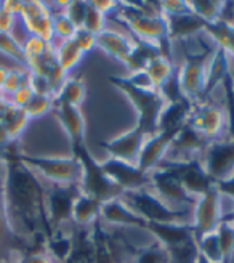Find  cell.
Here are the masks:
<instances>
[{
	"label": "cell",
	"mask_w": 234,
	"mask_h": 263,
	"mask_svg": "<svg viewBox=\"0 0 234 263\" xmlns=\"http://www.w3.org/2000/svg\"><path fill=\"white\" fill-rule=\"evenodd\" d=\"M20 149V141H15L0 151L5 165V209L11 233L31 254L45 251V241L51 236V228L47 215L45 186L38 175L21 162Z\"/></svg>",
	"instance_id": "6da1fadb"
},
{
	"label": "cell",
	"mask_w": 234,
	"mask_h": 263,
	"mask_svg": "<svg viewBox=\"0 0 234 263\" xmlns=\"http://www.w3.org/2000/svg\"><path fill=\"white\" fill-rule=\"evenodd\" d=\"M112 13L114 21L124 24L130 35L159 45L162 55L172 60L167 21L162 15L159 4L117 2V8Z\"/></svg>",
	"instance_id": "7a4b0ae2"
},
{
	"label": "cell",
	"mask_w": 234,
	"mask_h": 263,
	"mask_svg": "<svg viewBox=\"0 0 234 263\" xmlns=\"http://www.w3.org/2000/svg\"><path fill=\"white\" fill-rule=\"evenodd\" d=\"M71 156H74L82 165V181L81 190L84 194L93 197L100 202H108L122 196V190L106 175L101 162H98L90 153L85 140L71 143Z\"/></svg>",
	"instance_id": "3957f363"
},
{
	"label": "cell",
	"mask_w": 234,
	"mask_h": 263,
	"mask_svg": "<svg viewBox=\"0 0 234 263\" xmlns=\"http://www.w3.org/2000/svg\"><path fill=\"white\" fill-rule=\"evenodd\" d=\"M109 84L119 88L122 93L132 101L136 109V125L149 137L158 134V122L162 109L165 108V100L158 90H141L132 85L125 77L109 76Z\"/></svg>",
	"instance_id": "277c9868"
},
{
	"label": "cell",
	"mask_w": 234,
	"mask_h": 263,
	"mask_svg": "<svg viewBox=\"0 0 234 263\" xmlns=\"http://www.w3.org/2000/svg\"><path fill=\"white\" fill-rule=\"evenodd\" d=\"M21 162L28 165L32 172L47 178L50 183L60 185H81L82 181V165L74 156H32L20 149L18 153Z\"/></svg>",
	"instance_id": "5b68a950"
},
{
	"label": "cell",
	"mask_w": 234,
	"mask_h": 263,
	"mask_svg": "<svg viewBox=\"0 0 234 263\" xmlns=\"http://www.w3.org/2000/svg\"><path fill=\"white\" fill-rule=\"evenodd\" d=\"M121 199L143 220L151 223H178L188 212L185 209H172L161 197L149 190L125 191Z\"/></svg>",
	"instance_id": "8992f818"
},
{
	"label": "cell",
	"mask_w": 234,
	"mask_h": 263,
	"mask_svg": "<svg viewBox=\"0 0 234 263\" xmlns=\"http://www.w3.org/2000/svg\"><path fill=\"white\" fill-rule=\"evenodd\" d=\"M202 51L192 53L189 50H185V64L180 66V82L183 93L192 101L199 103L204 93V88L207 84V74H209L210 61L217 51L209 45L202 44Z\"/></svg>",
	"instance_id": "52a82bcc"
},
{
	"label": "cell",
	"mask_w": 234,
	"mask_h": 263,
	"mask_svg": "<svg viewBox=\"0 0 234 263\" xmlns=\"http://www.w3.org/2000/svg\"><path fill=\"white\" fill-rule=\"evenodd\" d=\"M81 193V185L50 183V186L45 188L47 215L51 233L63 230L66 225H72V207Z\"/></svg>",
	"instance_id": "ba28073f"
},
{
	"label": "cell",
	"mask_w": 234,
	"mask_h": 263,
	"mask_svg": "<svg viewBox=\"0 0 234 263\" xmlns=\"http://www.w3.org/2000/svg\"><path fill=\"white\" fill-rule=\"evenodd\" d=\"M158 167L167 168L180 180L185 190L194 196L201 197L209 190L215 186L213 178L205 170V165L202 159L198 157H191V159H164L158 164Z\"/></svg>",
	"instance_id": "9c48e42d"
},
{
	"label": "cell",
	"mask_w": 234,
	"mask_h": 263,
	"mask_svg": "<svg viewBox=\"0 0 234 263\" xmlns=\"http://www.w3.org/2000/svg\"><path fill=\"white\" fill-rule=\"evenodd\" d=\"M222 194L218 193L217 186H213L198 197V202L194 205V220L191 223L194 239L198 241L204 234L213 233L222 221Z\"/></svg>",
	"instance_id": "30bf717a"
},
{
	"label": "cell",
	"mask_w": 234,
	"mask_h": 263,
	"mask_svg": "<svg viewBox=\"0 0 234 263\" xmlns=\"http://www.w3.org/2000/svg\"><path fill=\"white\" fill-rule=\"evenodd\" d=\"M103 170L106 175L125 191H138V190H151V174L143 172L136 164H128L115 157H108L101 162Z\"/></svg>",
	"instance_id": "8fae6325"
},
{
	"label": "cell",
	"mask_w": 234,
	"mask_h": 263,
	"mask_svg": "<svg viewBox=\"0 0 234 263\" xmlns=\"http://www.w3.org/2000/svg\"><path fill=\"white\" fill-rule=\"evenodd\" d=\"M202 162L215 183L229 178L234 174V141L213 140L204 151Z\"/></svg>",
	"instance_id": "7c38bea8"
},
{
	"label": "cell",
	"mask_w": 234,
	"mask_h": 263,
	"mask_svg": "<svg viewBox=\"0 0 234 263\" xmlns=\"http://www.w3.org/2000/svg\"><path fill=\"white\" fill-rule=\"evenodd\" d=\"M225 121L226 114L223 112V109L209 100L204 103H194V108L186 124L191 125L196 132H199L205 138L213 141L222 135Z\"/></svg>",
	"instance_id": "4fadbf2b"
},
{
	"label": "cell",
	"mask_w": 234,
	"mask_h": 263,
	"mask_svg": "<svg viewBox=\"0 0 234 263\" xmlns=\"http://www.w3.org/2000/svg\"><path fill=\"white\" fill-rule=\"evenodd\" d=\"M29 35H37L53 44V11L44 2H23L18 15Z\"/></svg>",
	"instance_id": "5bb4252c"
},
{
	"label": "cell",
	"mask_w": 234,
	"mask_h": 263,
	"mask_svg": "<svg viewBox=\"0 0 234 263\" xmlns=\"http://www.w3.org/2000/svg\"><path fill=\"white\" fill-rule=\"evenodd\" d=\"M146 140L148 135L135 124V127L127 130L125 134L109 141H101L100 146L111 157H115V159H121L128 164H138L141 149L145 146Z\"/></svg>",
	"instance_id": "9a60e30c"
},
{
	"label": "cell",
	"mask_w": 234,
	"mask_h": 263,
	"mask_svg": "<svg viewBox=\"0 0 234 263\" xmlns=\"http://www.w3.org/2000/svg\"><path fill=\"white\" fill-rule=\"evenodd\" d=\"M149 174H151V190H154V193L158 194L164 202L196 205L198 197L191 196L170 170L155 167Z\"/></svg>",
	"instance_id": "2e32d148"
},
{
	"label": "cell",
	"mask_w": 234,
	"mask_h": 263,
	"mask_svg": "<svg viewBox=\"0 0 234 263\" xmlns=\"http://www.w3.org/2000/svg\"><path fill=\"white\" fill-rule=\"evenodd\" d=\"M183 128V127H181ZM181 128H170V130H159L158 134L149 137L145 143V146L141 149L140 159H138V167L143 172H151L161 161L165 159V154L170 151L172 143L180 134Z\"/></svg>",
	"instance_id": "e0dca14e"
},
{
	"label": "cell",
	"mask_w": 234,
	"mask_h": 263,
	"mask_svg": "<svg viewBox=\"0 0 234 263\" xmlns=\"http://www.w3.org/2000/svg\"><path fill=\"white\" fill-rule=\"evenodd\" d=\"M145 231H149L165 251L178 246L188 244L194 239L192 225H181V223H151L146 221Z\"/></svg>",
	"instance_id": "ac0fdd59"
},
{
	"label": "cell",
	"mask_w": 234,
	"mask_h": 263,
	"mask_svg": "<svg viewBox=\"0 0 234 263\" xmlns=\"http://www.w3.org/2000/svg\"><path fill=\"white\" fill-rule=\"evenodd\" d=\"M167 31H168V41H183L202 32L205 29L207 21H204L196 13H192L189 8L173 15H167Z\"/></svg>",
	"instance_id": "d6986e66"
},
{
	"label": "cell",
	"mask_w": 234,
	"mask_h": 263,
	"mask_svg": "<svg viewBox=\"0 0 234 263\" xmlns=\"http://www.w3.org/2000/svg\"><path fill=\"white\" fill-rule=\"evenodd\" d=\"M101 221L111 223V225H122V227H132L145 230L146 220H143L140 215H136L121 197L108 201L101 207Z\"/></svg>",
	"instance_id": "ffe728a7"
},
{
	"label": "cell",
	"mask_w": 234,
	"mask_h": 263,
	"mask_svg": "<svg viewBox=\"0 0 234 263\" xmlns=\"http://www.w3.org/2000/svg\"><path fill=\"white\" fill-rule=\"evenodd\" d=\"M96 47L101 48L108 57L125 64L130 51L133 48V39L115 31H103L96 35Z\"/></svg>",
	"instance_id": "44dd1931"
},
{
	"label": "cell",
	"mask_w": 234,
	"mask_h": 263,
	"mask_svg": "<svg viewBox=\"0 0 234 263\" xmlns=\"http://www.w3.org/2000/svg\"><path fill=\"white\" fill-rule=\"evenodd\" d=\"M56 119L66 132L69 143L85 140V117L81 108L68 106V104H55Z\"/></svg>",
	"instance_id": "7402d4cb"
},
{
	"label": "cell",
	"mask_w": 234,
	"mask_h": 263,
	"mask_svg": "<svg viewBox=\"0 0 234 263\" xmlns=\"http://www.w3.org/2000/svg\"><path fill=\"white\" fill-rule=\"evenodd\" d=\"M194 108V103L189 98H181L173 103H165L158 122L159 130H170V128H181L189 119V114Z\"/></svg>",
	"instance_id": "603a6c76"
},
{
	"label": "cell",
	"mask_w": 234,
	"mask_h": 263,
	"mask_svg": "<svg viewBox=\"0 0 234 263\" xmlns=\"http://www.w3.org/2000/svg\"><path fill=\"white\" fill-rule=\"evenodd\" d=\"M130 37L133 39V48L130 51V55L125 61V66L128 68L130 74H132V72H138V71H145L148 68V64L154 58L162 55V51H161L159 45L141 41V39L133 37V35H130Z\"/></svg>",
	"instance_id": "cb8c5ba5"
},
{
	"label": "cell",
	"mask_w": 234,
	"mask_h": 263,
	"mask_svg": "<svg viewBox=\"0 0 234 263\" xmlns=\"http://www.w3.org/2000/svg\"><path fill=\"white\" fill-rule=\"evenodd\" d=\"M229 55L223 48L217 47V51L215 55L210 61V66H209V74H207V84H205V88H204V93H202V98L199 103H204V101H209L210 100V93L218 87L222 85L225 77L228 76L229 72Z\"/></svg>",
	"instance_id": "d4e9b609"
},
{
	"label": "cell",
	"mask_w": 234,
	"mask_h": 263,
	"mask_svg": "<svg viewBox=\"0 0 234 263\" xmlns=\"http://www.w3.org/2000/svg\"><path fill=\"white\" fill-rule=\"evenodd\" d=\"M101 207L103 202L81 193L72 207V225L90 228L95 221L101 220Z\"/></svg>",
	"instance_id": "484cf974"
},
{
	"label": "cell",
	"mask_w": 234,
	"mask_h": 263,
	"mask_svg": "<svg viewBox=\"0 0 234 263\" xmlns=\"http://www.w3.org/2000/svg\"><path fill=\"white\" fill-rule=\"evenodd\" d=\"M31 119L26 114L23 108H18L15 104L7 103L2 111V127L5 130V135L8 138V143L20 141L24 130L28 128Z\"/></svg>",
	"instance_id": "4316f807"
},
{
	"label": "cell",
	"mask_w": 234,
	"mask_h": 263,
	"mask_svg": "<svg viewBox=\"0 0 234 263\" xmlns=\"http://www.w3.org/2000/svg\"><path fill=\"white\" fill-rule=\"evenodd\" d=\"M87 98V85L82 77H68L55 95V104L81 108Z\"/></svg>",
	"instance_id": "83f0119b"
},
{
	"label": "cell",
	"mask_w": 234,
	"mask_h": 263,
	"mask_svg": "<svg viewBox=\"0 0 234 263\" xmlns=\"http://www.w3.org/2000/svg\"><path fill=\"white\" fill-rule=\"evenodd\" d=\"M210 143L212 141L209 138H205L191 125L185 124L183 128L180 130V134L177 135V138L173 140L170 149L181 151V153H202L204 154V151L207 149V146H209Z\"/></svg>",
	"instance_id": "f1b7e54d"
},
{
	"label": "cell",
	"mask_w": 234,
	"mask_h": 263,
	"mask_svg": "<svg viewBox=\"0 0 234 263\" xmlns=\"http://www.w3.org/2000/svg\"><path fill=\"white\" fill-rule=\"evenodd\" d=\"M217 47L223 48L228 55L234 57V24L226 20H218L215 23H207L205 29Z\"/></svg>",
	"instance_id": "f546056e"
},
{
	"label": "cell",
	"mask_w": 234,
	"mask_h": 263,
	"mask_svg": "<svg viewBox=\"0 0 234 263\" xmlns=\"http://www.w3.org/2000/svg\"><path fill=\"white\" fill-rule=\"evenodd\" d=\"M124 246L130 252L132 263H170L167 251L158 241L146 247H132L127 241H124Z\"/></svg>",
	"instance_id": "4dcf8cb0"
},
{
	"label": "cell",
	"mask_w": 234,
	"mask_h": 263,
	"mask_svg": "<svg viewBox=\"0 0 234 263\" xmlns=\"http://www.w3.org/2000/svg\"><path fill=\"white\" fill-rule=\"evenodd\" d=\"M56 60H58V64L60 68L69 74L72 72L77 66L81 64V61L84 60L85 53L79 48V45L75 44L74 39H69V41H63L56 48Z\"/></svg>",
	"instance_id": "1f68e13d"
},
{
	"label": "cell",
	"mask_w": 234,
	"mask_h": 263,
	"mask_svg": "<svg viewBox=\"0 0 234 263\" xmlns=\"http://www.w3.org/2000/svg\"><path fill=\"white\" fill-rule=\"evenodd\" d=\"M188 7L204 21L215 23L218 20H225V10L228 4L213 2V0H192V2H188Z\"/></svg>",
	"instance_id": "d6a6232c"
},
{
	"label": "cell",
	"mask_w": 234,
	"mask_h": 263,
	"mask_svg": "<svg viewBox=\"0 0 234 263\" xmlns=\"http://www.w3.org/2000/svg\"><path fill=\"white\" fill-rule=\"evenodd\" d=\"M175 69V64H173V60L170 58H167L164 55H159L158 58H154L149 64H148V68L145 69L149 77L152 79V82H154V87L155 90H159L165 82H167V79L172 76Z\"/></svg>",
	"instance_id": "836d02e7"
},
{
	"label": "cell",
	"mask_w": 234,
	"mask_h": 263,
	"mask_svg": "<svg viewBox=\"0 0 234 263\" xmlns=\"http://www.w3.org/2000/svg\"><path fill=\"white\" fill-rule=\"evenodd\" d=\"M0 53L8 57L15 63L24 66V68L28 66V61H26V57H24L23 44H20L18 39L11 32H0Z\"/></svg>",
	"instance_id": "e575fe53"
},
{
	"label": "cell",
	"mask_w": 234,
	"mask_h": 263,
	"mask_svg": "<svg viewBox=\"0 0 234 263\" xmlns=\"http://www.w3.org/2000/svg\"><path fill=\"white\" fill-rule=\"evenodd\" d=\"M4 178H5V165L0 156V251L11 241L13 233L8 225L7 209H5V194H4Z\"/></svg>",
	"instance_id": "d590c367"
},
{
	"label": "cell",
	"mask_w": 234,
	"mask_h": 263,
	"mask_svg": "<svg viewBox=\"0 0 234 263\" xmlns=\"http://www.w3.org/2000/svg\"><path fill=\"white\" fill-rule=\"evenodd\" d=\"M199 254L207 258L210 263H222V251H220V241L217 230L213 233L204 234L196 241Z\"/></svg>",
	"instance_id": "8d00e7d4"
},
{
	"label": "cell",
	"mask_w": 234,
	"mask_h": 263,
	"mask_svg": "<svg viewBox=\"0 0 234 263\" xmlns=\"http://www.w3.org/2000/svg\"><path fill=\"white\" fill-rule=\"evenodd\" d=\"M220 251H222V263H231L234 255V228L225 221H220L217 228Z\"/></svg>",
	"instance_id": "74e56055"
},
{
	"label": "cell",
	"mask_w": 234,
	"mask_h": 263,
	"mask_svg": "<svg viewBox=\"0 0 234 263\" xmlns=\"http://www.w3.org/2000/svg\"><path fill=\"white\" fill-rule=\"evenodd\" d=\"M29 81H31V72L28 69H10L2 88V95L8 101V98L13 93H16L20 88H23L24 85H29Z\"/></svg>",
	"instance_id": "f35d334b"
},
{
	"label": "cell",
	"mask_w": 234,
	"mask_h": 263,
	"mask_svg": "<svg viewBox=\"0 0 234 263\" xmlns=\"http://www.w3.org/2000/svg\"><path fill=\"white\" fill-rule=\"evenodd\" d=\"M53 44L47 42L44 39L37 37V35H28V39L23 44V50H24V57L26 61H31L35 58H41L45 53H48L50 50H53Z\"/></svg>",
	"instance_id": "ab89813d"
},
{
	"label": "cell",
	"mask_w": 234,
	"mask_h": 263,
	"mask_svg": "<svg viewBox=\"0 0 234 263\" xmlns=\"http://www.w3.org/2000/svg\"><path fill=\"white\" fill-rule=\"evenodd\" d=\"M223 91H225V104H226V130L228 135L226 138L234 141V95H232V76H231V69L228 72V76L223 81Z\"/></svg>",
	"instance_id": "60d3db41"
},
{
	"label": "cell",
	"mask_w": 234,
	"mask_h": 263,
	"mask_svg": "<svg viewBox=\"0 0 234 263\" xmlns=\"http://www.w3.org/2000/svg\"><path fill=\"white\" fill-rule=\"evenodd\" d=\"M53 109H55V98L35 95V93H34L32 100L28 103V106L24 108L26 114L29 116V119H38V117H44Z\"/></svg>",
	"instance_id": "b9f144b4"
},
{
	"label": "cell",
	"mask_w": 234,
	"mask_h": 263,
	"mask_svg": "<svg viewBox=\"0 0 234 263\" xmlns=\"http://www.w3.org/2000/svg\"><path fill=\"white\" fill-rule=\"evenodd\" d=\"M106 20L108 16L92 5V2H87V11H85V20L82 28L87 29L88 32H92L95 35L101 34L103 31H106Z\"/></svg>",
	"instance_id": "7bdbcfd3"
},
{
	"label": "cell",
	"mask_w": 234,
	"mask_h": 263,
	"mask_svg": "<svg viewBox=\"0 0 234 263\" xmlns=\"http://www.w3.org/2000/svg\"><path fill=\"white\" fill-rule=\"evenodd\" d=\"M77 32V28L74 26V23L64 15L63 11L60 13H53V34L55 37L61 39L63 41H69L72 39Z\"/></svg>",
	"instance_id": "ee69618b"
},
{
	"label": "cell",
	"mask_w": 234,
	"mask_h": 263,
	"mask_svg": "<svg viewBox=\"0 0 234 263\" xmlns=\"http://www.w3.org/2000/svg\"><path fill=\"white\" fill-rule=\"evenodd\" d=\"M64 15H66L77 29H81L84 26V20H85V11H87V2H82V0H74V2H66L63 4V10Z\"/></svg>",
	"instance_id": "f6af8a7d"
},
{
	"label": "cell",
	"mask_w": 234,
	"mask_h": 263,
	"mask_svg": "<svg viewBox=\"0 0 234 263\" xmlns=\"http://www.w3.org/2000/svg\"><path fill=\"white\" fill-rule=\"evenodd\" d=\"M75 44L79 45V48L84 51V53H90L95 47H96V35L92 34V32H88L87 29L81 28V29H77L75 35L72 37Z\"/></svg>",
	"instance_id": "bcb514c9"
},
{
	"label": "cell",
	"mask_w": 234,
	"mask_h": 263,
	"mask_svg": "<svg viewBox=\"0 0 234 263\" xmlns=\"http://www.w3.org/2000/svg\"><path fill=\"white\" fill-rule=\"evenodd\" d=\"M125 79L132 85H135L136 88H141V90H155L152 79L149 77V74L146 71L132 72V74H130L128 77H125Z\"/></svg>",
	"instance_id": "7dc6e473"
},
{
	"label": "cell",
	"mask_w": 234,
	"mask_h": 263,
	"mask_svg": "<svg viewBox=\"0 0 234 263\" xmlns=\"http://www.w3.org/2000/svg\"><path fill=\"white\" fill-rule=\"evenodd\" d=\"M32 97H34V91H32L31 85H24L23 88H20L16 91V93H13L8 98V103H11V104H15V106L24 109L26 106H28V103L32 100Z\"/></svg>",
	"instance_id": "c3c4849f"
},
{
	"label": "cell",
	"mask_w": 234,
	"mask_h": 263,
	"mask_svg": "<svg viewBox=\"0 0 234 263\" xmlns=\"http://www.w3.org/2000/svg\"><path fill=\"white\" fill-rule=\"evenodd\" d=\"M21 263H56V260L47 251H37V252L26 254L21 258Z\"/></svg>",
	"instance_id": "681fc988"
},
{
	"label": "cell",
	"mask_w": 234,
	"mask_h": 263,
	"mask_svg": "<svg viewBox=\"0 0 234 263\" xmlns=\"http://www.w3.org/2000/svg\"><path fill=\"white\" fill-rule=\"evenodd\" d=\"M16 15L0 5V32H11L13 24H15Z\"/></svg>",
	"instance_id": "f907efd6"
},
{
	"label": "cell",
	"mask_w": 234,
	"mask_h": 263,
	"mask_svg": "<svg viewBox=\"0 0 234 263\" xmlns=\"http://www.w3.org/2000/svg\"><path fill=\"white\" fill-rule=\"evenodd\" d=\"M215 186H217L220 194L228 196V197H231V199L234 201V174L229 178L223 180V181H217Z\"/></svg>",
	"instance_id": "816d5d0a"
},
{
	"label": "cell",
	"mask_w": 234,
	"mask_h": 263,
	"mask_svg": "<svg viewBox=\"0 0 234 263\" xmlns=\"http://www.w3.org/2000/svg\"><path fill=\"white\" fill-rule=\"evenodd\" d=\"M8 71H10V68L0 64V93H2V88H4V84H5V79L8 76Z\"/></svg>",
	"instance_id": "f5cc1de1"
},
{
	"label": "cell",
	"mask_w": 234,
	"mask_h": 263,
	"mask_svg": "<svg viewBox=\"0 0 234 263\" xmlns=\"http://www.w3.org/2000/svg\"><path fill=\"white\" fill-rule=\"evenodd\" d=\"M21 258L23 257L18 255V254H11V255H8V257L0 260V263H21Z\"/></svg>",
	"instance_id": "db71d44e"
},
{
	"label": "cell",
	"mask_w": 234,
	"mask_h": 263,
	"mask_svg": "<svg viewBox=\"0 0 234 263\" xmlns=\"http://www.w3.org/2000/svg\"><path fill=\"white\" fill-rule=\"evenodd\" d=\"M222 221L228 223V225H231L234 228V210H231V212H228V214H223L222 215Z\"/></svg>",
	"instance_id": "11a10c76"
},
{
	"label": "cell",
	"mask_w": 234,
	"mask_h": 263,
	"mask_svg": "<svg viewBox=\"0 0 234 263\" xmlns=\"http://www.w3.org/2000/svg\"><path fill=\"white\" fill-rule=\"evenodd\" d=\"M196 263H210V261L207 260V258H204L201 254H198V260H196Z\"/></svg>",
	"instance_id": "9f6ffc18"
},
{
	"label": "cell",
	"mask_w": 234,
	"mask_h": 263,
	"mask_svg": "<svg viewBox=\"0 0 234 263\" xmlns=\"http://www.w3.org/2000/svg\"><path fill=\"white\" fill-rule=\"evenodd\" d=\"M231 76H232V95H234V71H231Z\"/></svg>",
	"instance_id": "6f0895ef"
},
{
	"label": "cell",
	"mask_w": 234,
	"mask_h": 263,
	"mask_svg": "<svg viewBox=\"0 0 234 263\" xmlns=\"http://www.w3.org/2000/svg\"><path fill=\"white\" fill-rule=\"evenodd\" d=\"M121 263H128V261H127L125 258H122V261H121Z\"/></svg>",
	"instance_id": "680465c9"
}]
</instances>
